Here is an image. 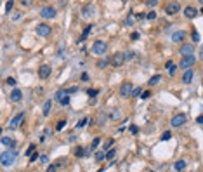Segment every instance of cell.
<instances>
[{
  "label": "cell",
  "mask_w": 203,
  "mask_h": 172,
  "mask_svg": "<svg viewBox=\"0 0 203 172\" xmlns=\"http://www.w3.org/2000/svg\"><path fill=\"white\" fill-rule=\"evenodd\" d=\"M16 158H17V151H14L12 148H7V151H3L0 155V165L7 169L16 164Z\"/></svg>",
  "instance_id": "cell-1"
},
{
  "label": "cell",
  "mask_w": 203,
  "mask_h": 172,
  "mask_svg": "<svg viewBox=\"0 0 203 172\" xmlns=\"http://www.w3.org/2000/svg\"><path fill=\"white\" fill-rule=\"evenodd\" d=\"M186 122H188V115H186V113H177V115H174V117H172L170 125H172L174 129H177V127H182Z\"/></svg>",
  "instance_id": "cell-2"
},
{
  "label": "cell",
  "mask_w": 203,
  "mask_h": 172,
  "mask_svg": "<svg viewBox=\"0 0 203 172\" xmlns=\"http://www.w3.org/2000/svg\"><path fill=\"white\" fill-rule=\"evenodd\" d=\"M106 50H108V44H106V42H103V40H96V42L92 44V52H94V54L103 56V54H106Z\"/></svg>",
  "instance_id": "cell-3"
},
{
  "label": "cell",
  "mask_w": 203,
  "mask_h": 172,
  "mask_svg": "<svg viewBox=\"0 0 203 172\" xmlns=\"http://www.w3.org/2000/svg\"><path fill=\"white\" fill-rule=\"evenodd\" d=\"M195 63H196V57H195L193 54H189V56H182V59H181V63H179V68L188 70V68H193Z\"/></svg>",
  "instance_id": "cell-4"
},
{
  "label": "cell",
  "mask_w": 203,
  "mask_h": 172,
  "mask_svg": "<svg viewBox=\"0 0 203 172\" xmlns=\"http://www.w3.org/2000/svg\"><path fill=\"white\" fill-rule=\"evenodd\" d=\"M50 31H52V28H50L47 23H40V24L36 26V30H35V33H36L38 37H49Z\"/></svg>",
  "instance_id": "cell-5"
},
{
  "label": "cell",
  "mask_w": 203,
  "mask_h": 172,
  "mask_svg": "<svg viewBox=\"0 0 203 172\" xmlns=\"http://www.w3.org/2000/svg\"><path fill=\"white\" fill-rule=\"evenodd\" d=\"M23 120H24V113H23V111H19L17 115H14V117H12L10 124H9V129H10V131L17 129V127L21 125V122H23Z\"/></svg>",
  "instance_id": "cell-6"
},
{
  "label": "cell",
  "mask_w": 203,
  "mask_h": 172,
  "mask_svg": "<svg viewBox=\"0 0 203 172\" xmlns=\"http://www.w3.org/2000/svg\"><path fill=\"white\" fill-rule=\"evenodd\" d=\"M94 14H96V7H94V3H87V5H83V9H82V17L89 19V17H92Z\"/></svg>",
  "instance_id": "cell-7"
},
{
  "label": "cell",
  "mask_w": 203,
  "mask_h": 172,
  "mask_svg": "<svg viewBox=\"0 0 203 172\" xmlns=\"http://www.w3.org/2000/svg\"><path fill=\"white\" fill-rule=\"evenodd\" d=\"M56 9L54 7H43L42 10H40V16L43 17V19H54L56 17Z\"/></svg>",
  "instance_id": "cell-8"
},
{
  "label": "cell",
  "mask_w": 203,
  "mask_h": 172,
  "mask_svg": "<svg viewBox=\"0 0 203 172\" xmlns=\"http://www.w3.org/2000/svg\"><path fill=\"white\" fill-rule=\"evenodd\" d=\"M130 90H132V84H130V82L122 84V85H120V97H123V99L130 97Z\"/></svg>",
  "instance_id": "cell-9"
},
{
  "label": "cell",
  "mask_w": 203,
  "mask_h": 172,
  "mask_svg": "<svg viewBox=\"0 0 203 172\" xmlns=\"http://www.w3.org/2000/svg\"><path fill=\"white\" fill-rule=\"evenodd\" d=\"M179 10H181V5H179V2H170V3L165 7V12H167L169 16H175Z\"/></svg>",
  "instance_id": "cell-10"
},
{
  "label": "cell",
  "mask_w": 203,
  "mask_h": 172,
  "mask_svg": "<svg viewBox=\"0 0 203 172\" xmlns=\"http://www.w3.org/2000/svg\"><path fill=\"white\" fill-rule=\"evenodd\" d=\"M179 54H181V56L195 54V45H193V44H182V45H181V49H179Z\"/></svg>",
  "instance_id": "cell-11"
},
{
  "label": "cell",
  "mask_w": 203,
  "mask_h": 172,
  "mask_svg": "<svg viewBox=\"0 0 203 172\" xmlns=\"http://www.w3.org/2000/svg\"><path fill=\"white\" fill-rule=\"evenodd\" d=\"M111 63H113V66H116V68H120L123 63H125V54L123 52H116L115 56H113V59H111Z\"/></svg>",
  "instance_id": "cell-12"
},
{
  "label": "cell",
  "mask_w": 203,
  "mask_h": 172,
  "mask_svg": "<svg viewBox=\"0 0 203 172\" xmlns=\"http://www.w3.org/2000/svg\"><path fill=\"white\" fill-rule=\"evenodd\" d=\"M50 66L49 64H42L40 68H38V77L42 78V80H45V78H49V75H50Z\"/></svg>",
  "instance_id": "cell-13"
},
{
  "label": "cell",
  "mask_w": 203,
  "mask_h": 172,
  "mask_svg": "<svg viewBox=\"0 0 203 172\" xmlns=\"http://www.w3.org/2000/svg\"><path fill=\"white\" fill-rule=\"evenodd\" d=\"M198 14H200V10L195 9V7H191V5H188V7L184 9V16H186L188 19H193V17H196Z\"/></svg>",
  "instance_id": "cell-14"
},
{
  "label": "cell",
  "mask_w": 203,
  "mask_h": 172,
  "mask_svg": "<svg viewBox=\"0 0 203 172\" xmlns=\"http://www.w3.org/2000/svg\"><path fill=\"white\" fill-rule=\"evenodd\" d=\"M193 78H195V71H193V68H188V70H184L182 82H184V84H191V82H193Z\"/></svg>",
  "instance_id": "cell-15"
},
{
  "label": "cell",
  "mask_w": 203,
  "mask_h": 172,
  "mask_svg": "<svg viewBox=\"0 0 203 172\" xmlns=\"http://www.w3.org/2000/svg\"><path fill=\"white\" fill-rule=\"evenodd\" d=\"M184 38H186V31H182V30L172 33V42H175V44H181Z\"/></svg>",
  "instance_id": "cell-16"
},
{
  "label": "cell",
  "mask_w": 203,
  "mask_h": 172,
  "mask_svg": "<svg viewBox=\"0 0 203 172\" xmlns=\"http://www.w3.org/2000/svg\"><path fill=\"white\" fill-rule=\"evenodd\" d=\"M9 97H10V103H19V101L23 99V92H21L19 89H14V90L10 92Z\"/></svg>",
  "instance_id": "cell-17"
},
{
  "label": "cell",
  "mask_w": 203,
  "mask_h": 172,
  "mask_svg": "<svg viewBox=\"0 0 203 172\" xmlns=\"http://www.w3.org/2000/svg\"><path fill=\"white\" fill-rule=\"evenodd\" d=\"M92 26H94V24H89V26H85V30H83V33H82V35H80V38H78V45L85 42V38L89 37V33L92 31Z\"/></svg>",
  "instance_id": "cell-18"
},
{
  "label": "cell",
  "mask_w": 203,
  "mask_h": 172,
  "mask_svg": "<svg viewBox=\"0 0 203 172\" xmlns=\"http://www.w3.org/2000/svg\"><path fill=\"white\" fill-rule=\"evenodd\" d=\"M50 110H52V99H47L45 104H43V110H42L43 117H49V115H50Z\"/></svg>",
  "instance_id": "cell-19"
},
{
  "label": "cell",
  "mask_w": 203,
  "mask_h": 172,
  "mask_svg": "<svg viewBox=\"0 0 203 172\" xmlns=\"http://www.w3.org/2000/svg\"><path fill=\"white\" fill-rule=\"evenodd\" d=\"M186 167H188L186 160H177V162L174 164V171H184Z\"/></svg>",
  "instance_id": "cell-20"
},
{
  "label": "cell",
  "mask_w": 203,
  "mask_h": 172,
  "mask_svg": "<svg viewBox=\"0 0 203 172\" xmlns=\"http://www.w3.org/2000/svg\"><path fill=\"white\" fill-rule=\"evenodd\" d=\"M2 144H5L7 148H14V146H16V141H14L12 137H3V139H2Z\"/></svg>",
  "instance_id": "cell-21"
},
{
  "label": "cell",
  "mask_w": 203,
  "mask_h": 172,
  "mask_svg": "<svg viewBox=\"0 0 203 172\" xmlns=\"http://www.w3.org/2000/svg\"><path fill=\"white\" fill-rule=\"evenodd\" d=\"M115 155H116V150L115 148H108L106 153H104V158L106 160H111V158H115Z\"/></svg>",
  "instance_id": "cell-22"
},
{
  "label": "cell",
  "mask_w": 203,
  "mask_h": 172,
  "mask_svg": "<svg viewBox=\"0 0 203 172\" xmlns=\"http://www.w3.org/2000/svg\"><path fill=\"white\" fill-rule=\"evenodd\" d=\"M167 68H169V73H170V77H174V75H175V70H177V66H175L172 61H169V63H167Z\"/></svg>",
  "instance_id": "cell-23"
},
{
  "label": "cell",
  "mask_w": 203,
  "mask_h": 172,
  "mask_svg": "<svg viewBox=\"0 0 203 172\" xmlns=\"http://www.w3.org/2000/svg\"><path fill=\"white\" fill-rule=\"evenodd\" d=\"M160 80H162V75H153V77L149 78V85H158Z\"/></svg>",
  "instance_id": "cell-24"
},
{
  "label": "cell",
  "mask_w": 203,
  "mask_h": 172,
  "mask_svg": "<svg viewBox=\"0 0 203 172\" xmlns=\"http://www.w3.org/2000/svg\"><path fill=\"white\" fill-rule=\"evenodd\" d=\"M134 21H136V16H134V12H129V16H127V19H125L127 26H132V24H134Z\"/></svg>",
  "instance_id": "cell-25"
},
{
  "label": "cell",
  "mask_w": 203,
  "mask_h": 172,
  "mask_svg": "<svg viewBox=\"0 0 203 172\" xmlns=\"http://www.w3.org/2000/svg\"><path fill=\"white\" fill-rule=\"evenodd\" d=\"M87 155V151L82 148V146H78L76 150H75V157H78V158H82V157H85Z\"/></svg>",
  "instance_id": "cell-26"
},
{
  "label": "cell",
  "mask_w": 203,
  "mask_h": 172,
  "mask_svg": "<svg viewBox=\"0 0 203 172\" xmlns=\"http://www.w3.org/2000/svg\"><path fill=\"white\" fill-rule=\"evenodd\" d=\"M70 101H71V97H70V94H64V96L61 97V101H59V103H61L63 106H68V104H70Z\"/></svg>",
  "instance_id": "cell-27"
},
{
  "label": "cell",
  "mask_w": 203,
  "mask_h": 172,
  "mask_svg": "<svg viewBox=\"0 0 203 172\" xmlns=\"http://www.w3.org/2000/svg\"><path fill=\"white\" fill-rule=\"evenodd\" d=\"M141 92H142V89H141V87H136V89L132 87V90H130V97H137Z\"/></svg>",
  "instance_id": "cell-28"
},
{
  "label": "cell",
  "mask_w": 203,
  "mask_h": 172,
  "mask_svg": "<svg viewBox=\"0 0 203 172\" xmlns=\"http://www.w3.org/2000/svg\"><path fill=\"white\" fill-rule=\"evenodd\" d=\"M99 144H101V137H94V141L90 143V150L94 151V150H96L97 146H99Z\"/></svg>",
  "instance_id": "cell-29"
},
{
  "label": "cell",
  "mask_w": 203,
  "mask_h": 172,
  "mask_svg": "<svg viewBox=\"0 0 203 172\" xmlns=\"http://www.w3.org/2000/svg\"><path fill=\"white\" fill-rule=\"evenodd\" d=\"M109 64V59H101L99 63H97V68H101V70H104L106 66Z\"/></svg>",
  "instance_id": "cell-30"
},
{
  "label": "cell",
  "mask_w": 203,
  "mask_h": 172,
  "mask_svg": "<svg viewBox=\"0 0 203 172\" xmlns=\"http://www.w3.org/2000/svg\"><path fill=\"white\" fill-rule=\"evenodd\" d=\"M50 134H52V129H45V132H43V136L40 137V143H45V139H47V137H49Z\"/></svg>",
  "instance_id": "cell-31"
},
{
  "label": "cell",
  "mask_w": 203,
  "mask_h": 172,
  "mask_svg": "<svg viewBox=\"0 0 203 172\" xmlns=\"http://www.w3.org/2000/svg\"><path fill=\"white\" fill-rule=\"evenodd\" d=\"M134 57H137V52H134V50L125 52V61H127V59H134Z\"/></svg>",
  "instance_id": "cell-32"
},
{
  "label": "cell",
  "mask_w": 203,
  "mask_h": 172,
  "mask_svg": "<svg viewBox=\"0 0 203 172\" xmlns=\"http://www.w3.org/2000/svg\"><path fill=\"white\" fill-rule=\"evenodd\" d=\"M78 90H80V89H78L76 85H73V87H68V89H66L64 92H66V94H76Z\"/></svg>",
  "instance_id": "cell-33"
},
{
  "label": "cell",
  "mask_w": 203,
  "mask_h": 172,
  "mask_svg": "<svg viewBox=\"0 0 203 172\" xmlns=\"http://www.w3.org/2000/svg\"><path fill=\"white\" fill-rule=\"evenodd\" d=\"M87 122H89V118L85 117V118H82V120H78V124H76V129H82V127H85L87 125Z\"/></svg>",
  "instance_id": "cell-34"
},
{
  "label": "cell",
  "mask_w": 203,
  "mask_h": 172,
  "mask_svg": "<svg viewBox=\"0 0 203 172\" xmlns=\"http://www.w3.org/2000/svg\"><path fill=\"white\" fill-rule=\"evenodd\" d=\"M94 158H96L97 162H103V160H104V151H96Z\"/></svg>",
  "instance_id": "cell-35"
},
{
  "label": "cell",
  "mask_w": 203,
  "mask_h": 172,
  "mask_svg": "<svg viewBox=\"0 0 203 172\" xmlns=\"http://www.w3.org/2000/svg\"><path fill=\"white\" fill-rule=\"evenodd\" d=\"M144 17H146V19H149V21H153V19L156 17V12H153V10H149L148 14H144Z\"/></svg>",
  "instance_id": "cell-36"
},
{
  "label": "cell",
  "mask_w": 203,
  "mask_h": 172,
  "mask_svg": "<svg viewBox=\"0 0 203 172\" xmlns=\"http://www.w3.org/2000/svg\"><path fill=\"white\" fill-rule=\"evenodd\" d=\"M64 125H66V120H59V122H57V125H56V131H63V129H64Z\"/></svg>",
  "instance_id": "cell-37"
},
{
  "label": "cell",
  "mask_w": 203,
  "mask_h": 172,
  "mask_svg": "<svg viewBox=\"0 0 203 172\" xmlns=\"http://www.w3.org/2000/svg\"><path fill=\"white\" fill-rule=\"evenodd\" d=\"M160 139H162V141H170V139H172V134H170V132H163Z\"/></svg>",
  "instance_id": "cell-38"
},
{
  "label": "cell",
  "mask_w": 203,
  "mask_h": 172,
  "mask_svg": "<svg viewBox=\"0 0 203 172\" xmlns=\"http://www.w3.org/2000/svg\"><path fill=\"white\" fill-rule=\"evenodd\" d=\"M12 7H14V0H9V2L5 3V10H7V12H10V10H12Z\"/></svg>",
  "instance_id": "cell-39"
},
{
  "label": "cell",
  "mask_w": 203,
  "mask_h": 172,
  "mask_svg": "<svg viewBox=\"0 0 203 172\" xmlns=\"http://www.w3.org/2000/svg\"><path fill=\"white\" fill-rule=\"evenodd\" d=\"M87 94H89L90 97H96V96L99 94V90H97V89H89V90H87Z\"/></svg>",
  "instance_id": "cell-40"
},
{
  "label": "cell",
  "mask_w": 203,
  "mask_h": 172,
  "mask_svg": "<svg viewBox=\"0 0 203 172\" xmlns=\"http://www.w3.org/2000/svg\"><path fill=\"white\" fill-rule=\"evenodd\" d=\"M33 151H35V144H30V146H28V150L24 151V155H26V157H30Z\"/></svg>",
  "instance_id": "cell-41"
},
{
  "label": "cell",
  "mask_w": 203,
  "mask_h": 172,
  "mask_svg": "<svg viewBox=\"0 0 203 172\" xmlns=\"http://www.w3.org/2000/svg\"><path fill=\"white\" fill-rule=\"evenodd\" d=\"M146 5L153 9V7H156V5H158V0H146Z\"/></svg>",
  "instance_id": "cell-42"
},
{
  "label": "cell",
  "mask_w": 203,
  "mask_h": 172,
  "mask_svg": "<svg viewBox=\"0 0 203 172\" xmlns=\"http://www.w3.org/2000/svg\"><path fill=\"white\" fill-rule=\"evenodd\" d=\"M5 84H7V85H10V87H14V85H16V84H17V82H16V80H14V78H12V77H9V78H7V80H5Z\"/></svg>",
  "instance_id": "cell-43"
},
{
  "label": "cell",
  "mask_w": 203,
  "mask_h": 172,
  "mask_svg": "<svg viewBox=\"0 0 203 172\" xmlns=\"http://www.w3.org/2000/svg\"><path fill=\"white\" fill-rule=\"evenodd\" d=\"M64 94H66L64 90H59V92H56V96H54V99H56V101H61V97H63Z\"/></svg>",
  "instance_id": "cell-44"
},
{
  "label": "cell",
  "mask_w": 203,
  "mask_h": 172,
  "mask_svg": "<svg viewBox=\"0 0 203 172\" xmlns=\"http://www.w3.org/2000/svg\"><path fill=\"white\" fill-rule=\"evenodd\" d=\"M109 117H111V118H120V110H116V108H115V110L111 111V115H109Z\"/></svg>",
  "instance_id": "cell-45"
},
{
  "label": "cell",
  "mask_w": 203,
  "mask_h": 172,
  "mask_svg": "<svg viewBox=\"0 0 203 172\" xmlns=\"http://www.w3.org/2000/svg\"><path fill=\"white\" fill-rule=\"evenodd\" d=\"M193 42H196V44L200 42V33L198 31H193Z\"/></svg>",
  "instance_id": "cell-46"
},
{
  "label": "cell",
  "mask_w": 203,
  "mask_h": 172,
  "mask_svg": "<svg viewBox=\"0 0 203 172\" xmlns=\"http://www.w3.org/2000/svg\"><path fill=\"white\" fill-rule=\"evenodd\" d=\"M141 94H142V96H141L142 99H149V97H151V90H146V92H141Z\"/></svg>",
  "instance_id": "cell-47"
},
{
  "label": "cell",
  "mask_w": 203,
  "mask_h": 172,
  "mask_svg": "<svg viewBox=\"0 0 203 172\" xmlns=\"http://www.w3.org/2000/svg\"><path fill=\"white\" fill-rule=\"evenodd\" d=\"M104 120H106V113H101L99 115V125H104Z\"/></svg>",
  "instance_id": "cell-48"
},
{
  "label": "cell",
  "mask_w": 203,
  "mask_h": 172,
  "mask_svg": "<svg viewBox=\"0 0 203 172\" xmlns=\"http://www.w3.org/2000/svg\"><path fill=\"white\" fill-rule=\"evenodd\" d=\"M111 146H113V139H109V141H106V143H104V151H106L108 148H111Z\"/></svg>",
  "instance_id": "cell-49"
},
{
  "label": "cell",
  "mask_w": 203,
  "mask_h": 172,
  "mask_svg": "<svg viewBox=\"0 0 203 172\" xmlns=\"http://www.w3.org/2000/svg\"><path fill=\"white\" fill-rule=\"evenodd\" d=\"M35 160H38V153H35V151H33V153L30 155V162H35Z\"/></svg>",
  "instance_id": "cell-50"
},
{
  "label": "cell",
  "mask_w": 203,
  "mask_h": 172,
  "mask_svg": "<svg viewBox=\"0 0 203 172\" xmlns=\"http://www.w3.org/2000/svg\"><path fill=\"white\" fill-rule=\"evenodd\" d=\"M130 132H132V134H137V132H139V127H137V125H130Z\"/></svg>",
  "instance_id": "cell-51"
},
{
  "label": "cell",
  "mask_w": 203,
  "mask_h": 172,
  "mask_svg": "<svg viewBox=\"0 0 203 172\" xmlns=\"http://www.w3.org/2000/svg\"><path fill=\"white\" fill-rule=\"evenodd\" d=\"M21 3H23V5H26V7H30V5L33 3V0H21Z\"/></svg>",
  "instance_id": "cell-52"
},
{
  "label": "cell",
  "mask_w": 203,
  "mask_h": 172,
  "mask_svg": "<svg viewBox=\"0 0 203 172\" xmlns=\"http://www.w3.org/2000/svg\"><path fill=\"white\" fill-rule=\"evenodd\" d=\"M54 171H57V165H49L47 167V172H54Z\"/></svg>",
  "instance_id": "cell-53"
},
{
  "label": "cell",
  "mask_w": 203,
  "mask_h": 172,
  "mask_svg": "<svg viewBox=\"0 0 203 172\" xmlns=\"http://www.w3.org/2000/svg\"><path fill=\"white\" fill-rule=\"evenodd\" d=\"M130 38H132V40H137V38H139V33H137V31H134V33H132V37H130Z\"/></svg>",
  "instance_id": "cell-54"
},
{
  "label": "cell",
  "mask_w": 203,
  "mask_h": 172,
  "mask_svg": "<svg viewBox=\"0 0 203 172\" xmlns=\"http://www.w3.org/2000/svg\"><path fill=\"white\" fill-rule=\"evenodd\" d=\"M196 124H200V125H202V124H203V117H202V115H200V117L196 118Z\"/></svg>",
  "instance_id": "cell-55"
},
{
  "label": "cell",
  "mask_w": 203,
  "mask_h": 172,
  "mask_svg": "<svg viewBox=\"0 0 203 172\" xmlns=\"http://www.w3.org/2000/svg\"><path fill=\"white\" fill-rule=\"evenodd\" d=\"M40 162H43V164H47V157L43 155V157H40Z\"/></svg>",
  "instance_id": "cell-56"
},
{
  "label": "cell",
  "mask_w": 203,
  "mask_h": 172,
  "mask_svg": "<svg viewBox=\"0 0 203 172\" xmlns=\"http://www.w3.org/2000/svg\"><path fill=\"white\" fill-rule=\"evenodd\" d=\"M0 134H2V129H0Z\"/></svg>",
  "instance_id": "cell-57"
}]
</instances>
